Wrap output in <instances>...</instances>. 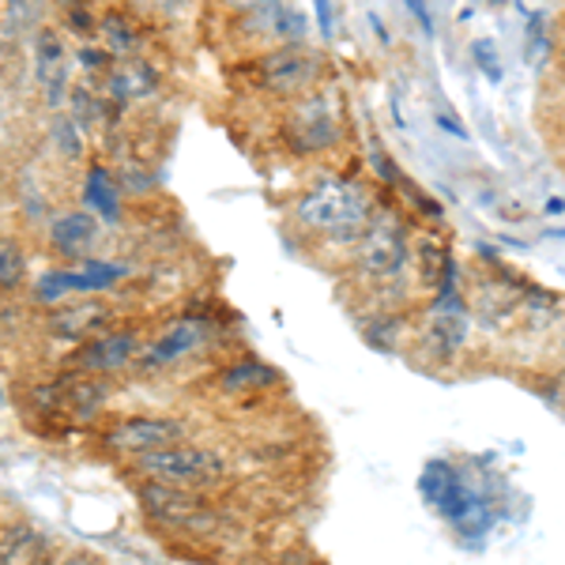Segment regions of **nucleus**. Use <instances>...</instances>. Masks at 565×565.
Listing matches in <instances>:
<instances>
[{
  "instance_id": "1",
  "label": "nucleus",
  "mask_w": 565,
  "mask_h": 565,
  "mask_svg": "<svg viewBox=\"0 0 565 565\" xmlns=\"http://www.w3.org/2000/svg\"><path fill=\"white\" fill-rule=\"evenodd\" d=\"M415 215L385 196L373 212L366 234L343 260V287L354 290V317L370 309H418L426 290L415 268Z\"/></svg>"
},
{
  "instance_id": "2",
  "label": "nucleus",
  "mask_w": 565,
  "mask_h": 565,
  "mask_svg": "<svg viewBox=\"0 0 565 565\" xmlns=\"http://www.w3.org/2000/svg\"><path fill=\"white\" fill-rule=\"evenodd\" d=\"M377 204V185H370L362 174H321L290 204V231L313 242L321 253H340V260H348Z\"/></svg>"
},
{
  "instance_id": "3",
  "label": "nucleus",
  "mask_w": 565,
  "mask_h": 565,
  "mask_svg": "<svg viewBox=\"0 0 565 565\" xmlns=\"http://www.w3.org/2000/svg\"><path fill=\"white\" fill-rule=\"evenodd\" d=\"M418 494L426 505L452 527V535L463 546H476L487 540V532L498 524L501 505L487 487L468 479V471L452 460H430L418 476Z\"/></svg>"
},
{
  "instance_id": "4",
  "label": "nucleus",
  "mask_w": 565,
  "mask_h": 565,
  "mask_svg": "<svg viewBox=\"0 0 565 565\" xmlns=\"http://www.w3.org/2000/svg\"><path fill=\"white\" fill-rule=\"evenodd\" d=\"M471 302L463 290L457 295H430L415 309L412 362L426 373H452L468 359L471 348Z\"/></svg>"
},
{
  "instance_id": "5",
  "label": "nucleus",
  "mask_w": 565,
  "mask_h": 565,
  "mask_svg": "<svg viewBox=\"0 0 565 565\" xmlns=\"http://www.w3.org/2000/svg\"><path fill=\"white\" fill-rule=\"evenodd\" d=\"M348 106L335 87H313L298 98H287V109L279 117L282 148L298 159H328V154L348 148Z\"/></svg>"
},
{
  "instance_id": "6",
  "label": "nucleus",
  "mask_w": 565,
  "mask_h": 565,
  "mask_svg": "<svg viewBox=\"0 0 565 565\" xmlns=\"http://www.w3.org/2000/svg\"><path fill=\"white\" fill-rule=\"evenodd\" d=\"M324 76H328V61L306 42L268 45L249 65V79L257 84V90L271 98H298L306 90L321 87Z\"/></svg>"
},
{
  "instance_id": "7",
  "label": "nucleus",
  "mask_w": 565,
  "mask_h": 565,
  "mask_svg": "<svg viewBox=\"0 0 565 565\" xmlns=\"http://www.w3.org/2000/svg\"><path fill=\"white\" fill-rule=\"evenodd\" d=\"M136 471L143 479H159V482H174V487H215L226 476V460L218 457L207 445H167V449H154L136 457Z\"/></svg>"
},
{
  "instance_id": "8",
  "label": "nucleus",
  "mask_w": 565,
  "mask_h": 565,
  "mask_svg": "<svg viewBox=\"0 0 565 565\" xmlns=\"http://www.w3.org/2000/svg\"><path fill=\"white\" fill-rule=\"evenodd\" d=\"M140 505L151 521L162 527H178V532H200L212 524V513L189 487H174V482L148 479V487L140 490Z\"/></svg>"
},
{
  "instance_id": "9",
  "label": "nucleus",
  "mask_w": 565,
  "mask_h": 565,
  "mask_svg": "<svg viewBox=\"0 0 565 565\" xmlns=\"http://www.w3.org/2000/svg\"><path fill=\"white\" fill-rule=\"evenodd\" d=\"M189 437V426L181 418H167V415H132L125 423H117L114 430L106 434L109 449L125 452V457H143V452L167 449V445H178Z\"/></svg>"
},
{
  "instance_id": "10",
  "label": "nucleus",
  "mask_w": 565,
  "mask_h": 565,
  "mask_svg": "<svg viewBox=\"0 0 565 565\" xmlns=\"http://www.w3.org/2000/svg\"><path fill=\"white\" fill-rule=\"evenodd\" d=\"M238 31L253 45H264V50L282 42H306V12H298L287 0H276V4H264L257 12L238 15Z\"/></svg>"
},
{
  "instance_id": "11",
  "label": "nucleus",
  "mask_w": 565,
  "mask_h": 565,
  "mask_svg": "<svg viewBox=\"0 0 565 565\" xmlns=\"http://www.w3.org/2000/svg\"><path fill=\"white\" fill-rule=\"evenodd\" d=\"M354 321H359L362 340H366L373 351L399 354V351H407V343H412L415 309H370V313H359Z\"/></svg>"
},
{
  "instance_id": "12",
  "label": "nucleus",
  "mask_w": 565,
  "mask_h": 565,
  "mask_svg": "<svg viewBox=\"0 0 565 565\" xmlns=\"http://www.w3.org/2000/svg\"><path fill=\"white\" fill-rule=\"evenodd\" d=\"M207 340V328L204 321H196V317H181L167 328V332L159 335V340L151 343L148 351L140 354V362L148 370H167V366H178V362H185L189 354H196L204 348Z\"/></svg>"
},
{
  "instance_id": "13",
  "label": "nucleus",
  "mask_w": 565,
  "mask_h": 565,
  "mask_svg": "<svg viewBox=\"0 0 565 565\" xmlns=\"http://www.w3.org/2000/svg\"><path fill=\"white\" fill-rule=\"evenodd\" d=\"M34 79H39L50 109H61L68 72H65V45H61V39L53 31H42L39 42H34Z\"/></svg>"
},
{
  "instance_id": "14",
  "label": "nucleus",
  "mask_w": 565,
  "mask_h": 565,
  "mask_svg": "<svg viewBox=\"0 0 565 565\" xmlns=\"http://www.w3.org/2000/svg\"><path fill=\"white\" fill-rule=\"evenodd\" d=\"M279 370L268 366V362L260 359H242L234 362V366H226L218 373V388L226 392V396H253V392H268L279 385Z\"/></svg>"
},
{
  "instance_id": "15",
  "label": "nucleus",
  "mask_w": 565,
  "mask_h": 565,
  "mask_svg": "<svg viewBox=\"0 0 565 565\" xmlns=\"http://www.w3.org/2000/svg\"><path fill=\"white\" fill-rule=\"evenodd\" d=\"M136 354H140V343H136V335H129V332H109V335H103V340L87 343L84 354H79V362H84L87 370L114 373V370L129 366Z\"/></svg>"
},
{
  "instance_id": "16",
  "label": "nucleus",
  "mask_w": 565,
  "mask_h": 565,
  "mask_svg": "<svg viewBox=\"0 0 565 565\" xmlns=\"http://www.w3.org/2000/svg\"><path fill=\"white\" fill-rule=\"evenodd\" d=\"M50 242L57 245L61 253H68V257H84L90 245L98 242V223H95V215H87V212H68V215L53 218Z\"/></svg>"
},
{
  "instance_id": "17",
  "label": "nucleus",
  "mask_w": 565,
  "mask_h": 565,
  "mask_svg": "<svg viewBox=\"0 0 565 565\" xmlns=\"http://www.w3.org/2000/svg\"><path fill=\"white\" fill-rule=\"evenodd\" d=\"M154 90H159V72L148 61H129V65L109 76V95L117 103H136V98H148Z\"/></svg>"
},
{
  "instance_id": "18",
  "label": "nucleus",
  "mask_w": 565,
  "mask_h": 565,
  "mask_svg": "<svg viewBox=\"0 0 565 565\" xmlns=\"http://www.w3.org/2000/svg\"><path fill=\"white\" fill-rule=\"evenodd\" d=\"M106 306L98 302H84V306H72V309H61L57 317H53V332L57 335H84L90 328H98L106 321Z\"/></svg>"
},
{
  "instance_id": "19",
  "label": "nucleus",
  "mask_w": 565,
  "mask_h": 565,
  "mask_svg": "<svg viewBox=\"0 0 565 565\" xmlns=\"http://www.w3.org/2000/svg\"><path fill=\"white\" fill-rule=\"evenodd\" d=\"M50 551L45 540L39 532H31V527H12V532H4V540H0V562H34L42 558V554Z\"/></svg>"
},
{
  "instance_id": "20",
  "label": "nucleus",
  "mask_w": 565,
  "mask_h": 565,
  "mask_svg": "<svg viewBox=\"0 0 565 565\" xmlns=\"http://www.w3.org/2000/svg\"><path fill=\"white\" fill-rule=\"evenodd\" d=\"M84 200L95 207V212H103L106 218H117V189H114V178H109L103 167H95L87 174Z\"/></svg>"
},
{
  "instance_id": "21",
  "label": "nucleus",
  "mask_w": 565,
  "mask_h": 565,
  "mask_svg": "<svg viewBox=\"0 0 565 565\" xmlns=\"http://www.w3.org/2000/svg\"><path fill=\"white\" fill-rule=\"evenodd\" d=\"M103 39H106V50L117 53V57H132L136 45H140V34L132 31L121 15H106L103 20Z\"/></svg>"
},
{
  "instance_id": "22",
  "label": "nucleus",
  "mask_w": 565,
  "mask_h": 565,
  "mask_svg": "<svg viewBox=\"0 0 565 565\" xmlns=\"http://www.w3.org/2000/svg\"><path fill=\"white\" fill-rule=\"evenodd\" d=\"M4 20L12 31H34L45 20V0H8Z\"/></svg>"
},
{
  "instance_id": "23",
  "label": "nucleus",
  "mask_w": 565,
  "mask_h": 565,
  "mask_svg": "<svg viewBox=\"0 0 565 565\" xmlns=\"http://www.w3.org/2000/svg\"><path fill=\"white\" fill-rule=\"evenodd\" d=\"M468 53H471L476 68L490 79V84H501V79H505V65H501V53H498V45L490 42V39H471Z\"/></svg>"
},
{
  "instance_id": "24",
  "label": "nucleus",
  "mask_w": 565,
  "mask_h": 565,
  "mask_svg": "<svg viewBox=\"0 0 565 565\" xmlns=\"http://www.w3.org/2000/svg\"><path fill=\"white\" fill-rule=\"evenodd\" d=\"M53 143H57L68 159H76V154L84 151V125L72 114H57L53 117Z\"/></svg>"
},
{
  "instance_id": "25",
  "label": "nucleus",
  "mask_w": 565,
  "mask_h": 565,
  "mask_svg": "<svg viewBox=\"0 0 565 565\" xmlns=\"http://www.w3.org/2000/svg\"><path fill=\"white\" fill-rule=\"evenodd\" d=\"M121 276H125V268H117V264L84 260V271H76V290H103Z\"/></svg>"
},
{
  "instance_id": "26",
  "label": "nucleus",
  "mask_w": 565,
  "mask_h": 565,
  "mask_svg": "<svg viewBox=\"0 0 565 565\" xmlns=\"http://www.w3.org/2000/svg\"><path fill=\"white\" fill-rule=\"evenodd\" d=\"M72 290H76V271H45L34 295H39V302H61Z\"/></svg>"
},
{
  "instance_id": "27",
  "label": "nucleus",
  "mask_w": 565,
  "mask_h": 565,
  "mask_svg": "<svg viewBox=\"0 0 565 565\" xmlns=\"http://www.w3.org/2000/svg\"><path fill=\"white\" fill-rule=\"evenodd\" d=\"M546 136L558 148V154L565 159V95H546V114H543Z\"/></svg>"
},
{
  "instance_id": "28",
  "label": "nucleus",
  "mask_w": 565,
  "mask_h": 565,
  "mask_svg": "<svg viewBox=\"0 0 565 565\" xmlns=\"http://www.w3.org/2000/svg\"><path fill=\"white\" fill-rule=\"evenodd\" d=\"M370 167H373V178H377L381 185L388 189V193L399 185V178H404V170L396 167V159H392V154L381 148V143H373V148H370Z\"/></svg>"
},
{
  "instance_id": "29",
  "label": "nucleus",
  "mask_w": 565,
  "mask_h": 565,
  "mask_svg": "<svg viewBox=\"0 0 565 565\" xmlns=\"http://www.w3.org/2000/svg\"><path fill=\"white\" fill-rule=\"evenodd\" d=\"M103 396H106L103 385H95V381H79V385H72V392H68V404L76 415H95L98 404H103Z\"/></svg>"
},
{
  "instance_id": "30",
  "label": "nucleus",
  "mask_w": 565,
  "mask_h": 565,
  "mask_svg": "<svg viewBox=\"0 0 565 565\" xmlns=\"http://www.w3.org/2000/svg\"><path fill=\"white\" fill-rule=\"evenodd\" d=\"M551 84H546V95H565V26L562 34L554 39V50H551V68H546Z\"/></svg>"
},
{
  "instance_id": "31",
  "label": "nucleus",
  "mask_w": 565,
  "mask_h": 565,
  "mask_svg": "<svg viewBox=\"0 0 565 565\" xmlns=\"http://www.w3.org/2000/svg\"><path fill=\"white\" fill-rule=\"evenodd\" d=\"M23 279V253L15 245L0 242V282L4 287H15Z\"/></svg>"
},
{
  "instance_id": "32",
  "label": "nucleus",
  "mask_w": 565,
  "mask_h": 565,
  "mask_svg": "<svg viewBox=\"0 0 565 565\" xmlns=\"http://www.w3.org/2000/svg\"><path fill=\"white\" fill-rule=\"evenodd\" d=\"M434 117H437V129H441V132H449L452 140H468V125H463L460 117H457V109L441 106V109H437Z\"/></svg>"
},
{
  "instance_id": "33",
  "label": "nucleus",
  "mask_w": 565,
  "mask_h": 565,
  "mask_svg": "<svg viewBox=\"0 0 565 565\" xmlns=\"http://www.w3.org/2000/svg\"><path fill=\"white\" fill-rule=\"evenodd\" d=\"M313 12H317V31L324 34V42H332V34H335V12H332V0H313Z\"/></svg>"
},
{
  "instance_id": "34",
  "label": "nucleus",
  "mask_w": 565,
  "mask_h": 565,
  "mask_svg": "<svg viewBox=\"0 0 565 565\" xmlns=\"http://www.w3.org/2000/svg\"><path fill=\"white\" fill-rule=\"evenodd\" d=\"M407 8H412V15L418 20V26H423L426 39H430V34H434V15H430V8H426V0H407Z\"/></svg>"
},
{
  "instance_id": "35",
  "label": "nucleus",
  "mask_w": 565,
  "mask_h": 565,
  "mask_svg": "<svg viewBox=\"0 0 565 565\" xmlns=\"http://www.w3.org/2000/svg\"><path fill=\"white\" fill-rule=\"evenodd\" d=\"M264 4H276V0H223V8H226V12H234V15L257 12V8H264Z\"/></svg>"
},
{
  "instance_id": "36",
  "label": "nucleus",
  "mask_w": 565,
  "mask_h": 565,
  "mask_svg": "<svg viewBox=\"0 0 565 565\" xmlns=\"http://www.w3.org/2000/svg\"><path fill=\"white\" fill-rule=\"evenodd\" d=\"M551 351H554V362H558V366H565V313H562V321H558V328H554V340H551Z\"/></svg>"
},
{
  "instance_id": "37",
  "label": "nucleus",
  "mask_w": 565,
  "mask_h": 565,
  "mask_svg": "<svg viewBox=\"0 0 565 565\" xmlns=\"http://www.w3.org/2000/svg\"><path fill=\"white\" fill-rule=\"evenodd\" d=\"M79 65H87V68H98V65H106V53H98V50H79Z\"/></svg>"
},
{
  "instance_id": "38",
  "label": "nucleus",
  "mask_w": 565,
  "mask_h": 565,
  "mask_svg": "<svg viewBox=\"0 0 565 565\" xmlns=\"http://www.w3.org/2000/svg\"><path fill=\"white\" fill-rule=\"evenodd\" d=\"M72 26H76V31H90L95 23H90V15H87V12H84V15L76 12V15H72Z\"/></svg>"
},
{
  "instance_id": "39",
  "label": "nucleus",
  "mask_w": 565,
  "mask_h": 565,
  "mask_svg": "<svg viewBox=\"0 0 565 565\" xmlns=\"http://www.w3.org/2000/svg\"><path fill=\"white\" fill-rule=\"evenodd\" d=\"M546 212L562 215V212H565V200H562V196H551V204H546Z\"/></svg>"
},
{
  "instance_id": "40",
  "label": "nucleus",
  "mask_w": 565,
  "mask_h": 565,
  "mask_svg": "<svg viewBox=\"0 0 565 565\" xmlns=\"http://www.w3.org/2000/svg\"><path fill=\"white\" fill-rule=\"evenodd\" d=\"M558 20H562V26H565V0H562V12H558Z\"/></svg>"
}]
</instances>
